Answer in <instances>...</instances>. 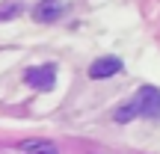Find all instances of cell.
I'll return each mask as SVG.
<instances>
[{"label":"cell","mask_w":160,"mask_h":154,"mask_svg":"<svg viewBox=\"0 0 160 154\" xmlns=\"http://www.w3.org/2000/svg\"><path fill=\"white\" fill-rule=\"evenodd\" d=\"M18 12H21V3H18V0L12 3V0H9V3L0 6V21H6V18H15Z\"/></svg>","instance_id":"obj_6"},{"label":"cell","mask_w":160,"mask_h":154,"mask_svg":"<svg viewBox=\"0 0 160 154\" xmlns=\"http://www.w3.org/2000/svg\"><path fill=\"white\" fill-rule=\"evenodd\" d=\"M113 119L119 125H128L133 119H160V89L157 86H139L137 95L113 113Z\"/></svg>","instance_id":"obj_1"},{"label":"cell","mask_w":160,"mask_h":154,"mask_svg":"<svg viewBox=\"0 0 160 154\" xmlns=\"http://www.w3.org/2000/svg\"><path fill=\"white\" fill-rule=\"evenodd\" d=\"M24 80H27V86H33V89L48 92V89H53V86H57V65H53V62L33 65V68H27Z\"/></svg>","instance_id":"obj_2"},{"label":"cell","mask_w":160,"mask_h":154,"mask_svg":"<svg viewBox=\"0 0 160 154\" xmlns=\"http://www.w3.org/2000/svg\"><path fill=\"white\" fill-rule=\"evenodd\" d=\"M122 71V59L119 57H101L89 65V77L92 80H104V77H113Z\"/></svg>","instance_id":"obj_3"},{"label":"cell","mask_w":160,"mask_h":154,"mask_svg":"<svg viewBox=\"0 0 160 154\" xmlns=\"http://www.w3.org/2000/svg\"><path fill=\"white\" fill-rule=\"evenodd\" d=\"M18 148H21V154H57V145L48 139H24Z\"/></svg>","instance_id":"obj_5"},{"label":"cell","mask_w":160,"mask_h":154,"mask_svg":"<svg viewBox=\"0 0 160 154\" xmlns=\"http://www.w3.org/2000/svg\"><path fill=\"white\" fill-rule=\"evenodd\" d=\"M62 12H65V3H62V0H42V3L33 9V18H36V21H42V24H51V21H57Z\"/></svg>","instance_id":"obj_4"}]
</instances>
